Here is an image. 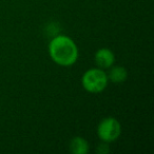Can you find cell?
<instances>
[{
  "instance_id": "cell-1",
  "label": "cell",
  "mask_w": 154,
  "mask_h": 154,
  "mask_svg": "<svg viewBox=\"0 0 154 154\" xmlns=\"http://www.w3.org/2000/svg\"><path fill=\"white\" fill-rule=\"evenodd\" d=\"M49 52L52 59L60 66H71L78 57V50L74 41L63 35L53 37Z\"/></svg>"
},
{
  "instance_id": "cell-2",
  "label": "cell",
  "mask_w": 154,
  "mask_h": 154,
  "mask_svg": "<svg viewBox=\"0 0 154 154\" xmlns=\"http://www.w3.org/2000/svg\"><path fill=\"white\" fill-rule=\"evenodd\" d=\"M108 85V76L103 70L90 69L82 76V86L91 93H98L105 90Z\"/></svg>"
},
{
  "instance_id": "cell-3",
  "label": "cell",
  "mask_w": 154,
  "mask_h": 154,
  "mask_svg": "<svg viewBox=\"0 0 154 154\" xmlns=\"http://www.w3.org/2000/svg\"><path fill=\"white\" fill-rule=\"evenodd\" d=\"M122 132V127L117 119L113 117H107L100 122L97 128V133L103 141H113L118 138Z\"/></svg>"
},
{
  "instance_id": "cell-4",
  "label": "cell",
  "mask_w": 154,
  "mask_h": 154,
  "mask_svg": "<svg viewBox=\"0 0 154 154\" xmlns=\"http://www.w3.org/2000/svg\"><path fill=\"white\" fill-rule=\"evenodd\" d=\"M114 54L109 49H100L95 54V61L101 69H108L114 63Z\"/></svg>"
},
{
  "instance_id": "cell-5",
  "label": "cell",
  "mask_w": 154,
  "mask_h": 154,
  "mask_svg": "<svg viewBox=\"0 0 154 154\" xmlns=\"http://www.w3.org/2000/svg\"><path fill=\"white\" fill-rule=\"evenodd\" d=\"M70 149L74 154H86L89 151V143L82 137H74L70 143Z\"/></svg>"
},
{
  "instance_id": "cell-6",
  "label": "cell",
  "mask_w": 154,
  "mask_h": 154,
  "mask_svg": "<svg viewBox=\"0 0 154 154\" xmlns=\"http://www.w3.org/2000/svg\"><path fill=\"white\" fill-rule=\"evenodd\" d=\"M127 76H128V73L124 66H114L109 73V78L116 84L124 82L127 79Z\"/></svg>"
},
{
  "instance_id": "cell-7",
  "label": "cell",
  "mask_w": 154,
  "mask_h": 154,
  "mask_svg": "<svg viewBox=\"0 0 154 154\" xmlns=\"http://www.w3.org/2000/svg\"><path fill=\"white\" fill-rule=\"evenodd\" d=\"M109 151H110L109 146H108L107 143H100V145L98 146V148H97V152H98L99 154H106Z\"/></svg>"
}]
</instances>
